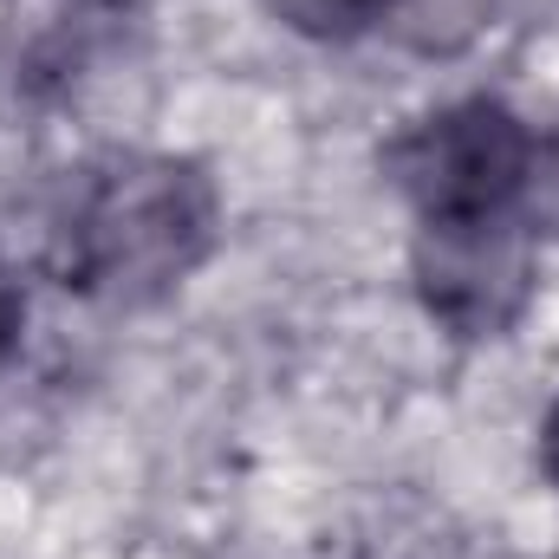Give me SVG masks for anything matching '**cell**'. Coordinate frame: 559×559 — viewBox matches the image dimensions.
I'll return each instance as SVG.
<instances>
[{"label":"cell","instance_id":"obj_1","mask_svg":"<svg viewBox=\"0 0 559 559\" xmlns=\"http://www.w3.org/2000/svg\"><path fill=\"white\" fill-rule=\"evenodd\" d=\"M222 241V182L182 150L92 156L52 215V267L98 306H156L209 267Z\"/></svg>","mask_w":559,"mask_h":559},{"label":"cell","instance_id":"obj_2","mask_svg":"<svg viewBox=\"0 0 559 559\" xmlns=\"http://www.w3.org/2000/svg\"><path fill=\"white\" fill-rule=\"evenodd\" d=\"M534 124L495 98L462 92L417 111L384 143V182L404 195L411 222H462V215H527L534 176Z\"/></svg>","mask_w":559,"mask_h":559},{"label":"cell","instance_id":"obj_3","mask_svg":"<svg viewBox=\"0 0 559 559\" xmlns=\"http://www.w3.org/2000/svg\"><path fill=\"white\" fill-rule=\"evenodd\" d=\"M411 286L436 332L455 345H495L540 299V235L527 215L411 222Z\"/></svg>","mask_w":559,"mask_h":559},{"label":"cell","instance_id":"obj_4","mask_svg":"<svg viewBox=\"0 0 559 559\" xmlns=\"http://www.w3.org/2000/svg\"><path fill=\"white\" fill-rule=\"evenodd\" d=\"M267 13L312 46H365L391 33L397 0H267Z\"/></svg>","mask_w":559,"mask_h":559},{"label":"cell","instance_id":"obj_5","mask_svg":"<svg viewBox=\"0 0 559 559\" xmlns=\"http://www.w3.org/2000/svg\"><path fill=\"white\" fill-rule=\"evenodd\" d=\"M488 13H495V0H397V20L384 39L411 46L423 59H449L488 33Z\"/></svg>","mask_w":559,"mask_h":559},{"label":"cell","instance_id":"obj_6","mask_svg":"<svg viewBox=\"0 0 559 559\" xmlns=\"http://www.w3.org/2000/svg\"><path fill=\"white\" fill-rule=\"evenodd\" d=\"M527 228L540 235V248L559 241V118L534 138V176H527Z\"/></svg>","mask_w":559,"mask_h":559},{"label":"cell","instance_id":"obj_7","mask_svg":"<svg viewBox=\"0 0 559 559\" xmlns=\"http://www.w3.org/2000/svg\"><path fill=\"white\" fill-rule=\"evenodd\" d=\"M20 345H26V286L0 261V371L20 358Z\"/></svg>","mask_w":559,"mask_h":559},{"label":"cell","instance_id":"obj_8","mask_svg":"<svg viewBox=\"0 0 559 559\" xmlns=\"http://www.w3.org/2000/svg\"><path fill=\"white\" fill-rule=\"evenodd\" d=\"M540 475L559 488V391H554V404H547V417H540Z\"/></svg>","mask_w":559,"mask_h":559}]
</instances>
